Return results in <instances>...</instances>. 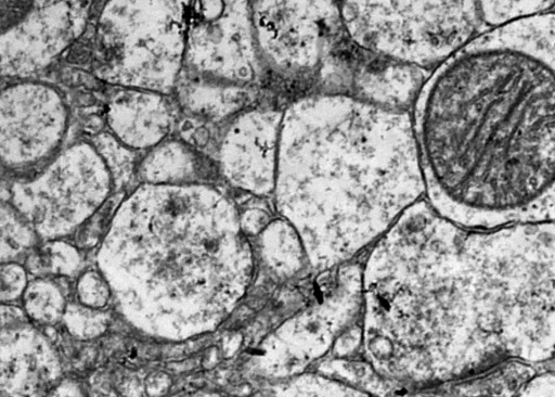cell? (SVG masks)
<instances>
[{"instance_id":"2e32d148","label":"cell","mask_w":555,"mask_h":397,"mask_svg":"<svg viewBox=\"0 0 555 397\" xmlns=\"http://www.w3.org/2000/svg\"><path fill=\"white\" fill-rule=\"evenodd\" d=\"M0 274V296L3 304L23 296L28 282L26 269L22 265L15 261L2 262Z\"/></svg>"},{"instance_id":"d6986e66","label":"cell","mask_w":555,"mask_h":397,"mask_svg":"<svg viewBox=\"0 0 555 397\" xmlns=\"http://www.w3.org/2000/svg\"><path fill=\"white\" fill-rule=\"evenodd\" d=\"M171 383V377L167 373L154 371L145 379V393L149 397H163L169 392Z\"/></svg>"},{"instance_id":"9c48e42d","label":"cell","mask_w":555,"mask_h":397,"mask_svg":"<svg viewBox=\"0 0 555 397\" xmlns=\"http://www.w3.org/2000/svg\"><path fill=\"white\" fill-rule=\"evenodd\" d=\"M253 397H372L322 375L299 374L263 389Z\"/></svg>"},{"instance_id":"ffe728a7","label":"cell","mask_w":555,"mask_h":397,"mask_svg":"<svg viewBox=\"0 0 555 397\" xmlns=\"http://www.w3.org/2000/svg\"><path fill=\"white\" fill-rule=\"evenodd\" d=\"M44 397H87L81 384L75 380H62Z\"/></svg>"},{"instance_id":"8fae6325","label":"cell","mask_w":555,"mask_h":397,"mask_svg":"<svg viewBox=\"0 0 555 397\" xmlns=\"http://www.w3.org/2000/svg\"><path fill=\"white\" fill-rule=\"evenodd\" d=\"M81 266V257L74 246L62 242L47 243L28 258V269L36 274L59 277L75 276Z\"/></svg>"},{"instance_id":"9a60e30c","label":"cell","mask_w":555,"mask_h":397,"mask_svg":"<svg viewBox=\"0 0 555 397\" xmlns=\"http://www.w3.org/2000/svg\"><path fill=\"white\" fill-rule=\"evenodd\" d=\"M76 291L78 303L91 308L102 309L113 298L109 283L100 270L81 273Z\"/></svg>"},{"instance_id":"4fadbf2b","label":"cell","mask_w":555,"mask_h":397,"mask_svg":"<svg viewBox=\"0 0 555 397\" xmlns=\"http://www.w3.org/2000/svg\"><path fill=\"white\" fill-rule=\"evenodd\" d=\"M553 4V1H482L479 11L483 23L496 27L543 13Z\"/></svg>"},{"instance_id":"cb8c5ba5","label":"cell","mask_w":555,"mask_h":397,"mask_svg":"<svg viewBox=\"0 0 555 397\" xmlns=\"http://www.w3.org/2000/svg\"><path fill=\"white\" fill-rule=\"evenodd\" d=\"M195 397H221L220 395L216 394V393H203V394H199Z\"/></svg>"},{"instance_id":"44dd1931","label":"cell","mask_w":555,"mask_h":397,"mask_svg":"<svg viewBox=\"0 0 555 397\" xmlns=\"http://www.w3.org/2000/svg\"><path fill=\"white\" fill-rule=\"evenodd\" d=\"M26 313L22 310L10 305H2L1 307V326H8L25 322L24 316Z\"/></svg>"},{"instance_id":"603a6c76","label":"cell","mask_w":555,"mask_h":397,"mask_svg":"<svg viewBox=\"0 0 555 397\" xmlns=\"http://www.w3.org/2000/svg\"><path fill=\"white\" fill-rule=\"evenodd\" d=\"M546 370L555 372V358L543 364Z\"/></svg>"},{"instance_id":"ac0fdd59","label":"cell","mask_w":555,"mask_h":397,"mask_svg":"<svg viewBox=\"0 0 555 397\" xmlns=\"http://www.w3.org/2000/svg\"><path fill=\"white\" fill-rule=\"evenodd\" d=\"M516 397H555V372H538Z\"/></svg>"},{"instance_id":"7c38bea8","label":"cell","mask_w":555,"mask_h":397,"mask_svg":"<svg viewBox=\"0 0 555 397\" xmlns=\"http://www.w3.org/2000/svg\"><path fill=\"white\" fill-rule=\"evenodd\" d=\"M62 320L73 336L79 340H92L105 333L111 316L102 309L70 303L66 305Z\"/></svg>"},{"instance_id":"6da1fadb","label":"cell","mask_w":555,"mask_h":397,"mask_svg":"<svg viewBox=\"0 0 555 397\" xmlns=\"http://www.w3.org/2000/svg\"><path fill=\"white\" fill-rule=\"evenodd\" d=\"M430 206L466 230L555 222V12L475 36L416 98Z\"/></svg>"},{"instance_id":"52a82bcc","label":"cell","mask_w":555,"mask_h":397,"mask_svg":"<svg viewBox=\"0 0 555 397\" xmlns=\"http://www.w3.org/2000/svg\"><path fill=\"white\" fill-rule=\"evenodd\" d=\"M0 371L1 397H44L62 381L56 351L25 322L1 329Z\"/></svg>"},{"instance_id":"3957f363","label":"cell","mask_w":555,"mask_h":397,"mask_svg":"<svg viewBox=\"0 0 555 397\" xmlns=\"http://www.w3.org/2000/svg\"><path fill=\"white\" fill-rule=\"evenodd\" d=\"M98 253L117 310L151 336L182 341L215 330L245 294L253 255L220 194L149 188L117 209Z\"/></svg>"},{"instance_id":"7402d4cb","label":"cell","mask_w":555,"mask_h":397,"mask_svg":"<svg viewBox=\"0 0 555 397\" xmlns=\"http://www.w3.org/2000/svg\"><path fill=\"white\" fill-rule=\"evenodd\" d=\"M92 397H118L111 384L103 379H95L91 384Z\"/></svg>"},{"instance_id":"30bf717a","label":"cell","mask_w":555,"mask_h":397,"mask_svg":"<svg viewBox=\"0 0 555 397\" xmlns=\"http://www.w3.org/2000/svg\"><path fill=\"white\" fill-rule=\"evenodd\" d=\"M22 298L24 312L44 324L62 319L67 305L60 287L43 278L29 282Z\"/></svg>"},{"instance_id":"ba28073f","label":"cell","mask_w":555,"mask_h":397,"mask_svg":"<svg viewBox=\"0 0 555 397\" xmlns=\"http://www.w3.org/2000/svg\"><path fill=\"white\" fill-rule=\"evenodd\" d=\"M537 373L530 363L506 359L467 377L461 392L464 397H516Z\"/></svg>"},{"instance_id":"5b68a950","label":"cell","mask_w":555,"mask_h":397,"mask_svg":"<svg viewBox=\"0 0 555 397\" xmlns=\"http://www.w3.org/2000/svg\"><path fill=\"white\" fill-rule=\"evenodd\" d=\"M464 253L488 331L507 359L555 358V222L466 230Z\"/></svg>"},{"instance_id":"277c9868","label":"cell","mask_w":555,"mask_h":397,"mask_svg":"<svg viewBox=\"0 0 555 397\" xmlns=\"http://www.w3.org/2000/svg\"><path fill=\"white\" fill-rule=\"evenodd\" d=\"M465 233L416 202L376 243L365 271V343L380 373L440 383L507 359L485 324Z\"/></svg>"},{"instance_id":"8992f818","label":"cell","mask_w":555,"mask_h":397,"mask_svg":"<svg viewBox=\"0 0 555 397\" xmlns=\"http://www.w3.org/2000/svg\"><path fill=\"white\" fill-rule=\"evenodd\" d=\"M375 4L385 16L403 24L389 13L385 2ZM405 4L409 16H403L399 2H395L397 11L406 22L402 26L365 14L356 1L339 3V10L345 28L357 44L396 29V33L374 41L365 50L423 69L441 64L460 50L475 37L482 22L479 2L475 1H418Z\"/></svg>"},{"instance_id":"7a4b0ae2","label":"cell","mask_w":555,"mask_h":397,"mask_svg":"<svg viewBox=\"0 0 555 397\" xmlns=\"http://www.w3.org/2000/svg\"><path fill=\"white\" fill-rule=\"evenodd\" d=\"M273 191L313 267L348 259L425 192L410 115L348 94L292 102Z\"/></svg>"},{"instance_id":"e0dca14e","label":"cell","mask_w":555,"mask_h":397,"mask_svg":"<svg viewBox=\"0 0 555 397\" xmlns=\"http://www.w3.org/2000/svg\"><path fill=\"white\" fill-rule=\"evenodd\" d=\"M114 205V201H108L103 207L95 212V217L89 220L85 229L79 234L77 244L80 247H92L102 236L107 222L106 219L109 218Z\"/></svg>"},{"instance_id":"5bb4252c","label":"cell","mask_w":555,"mask_h":397,"mask_svg":"<svg viewBox=\"0 0 555 397\" xmlns=\"http://www.w3.org/2000/svg\"><path fill=\"white\" fill-rule=\"evenodd\" d=\"M1 214V261L9 262L33 246L34 234L13 212L7 210L4 206Z\"/></svg>"}]
</instances>
